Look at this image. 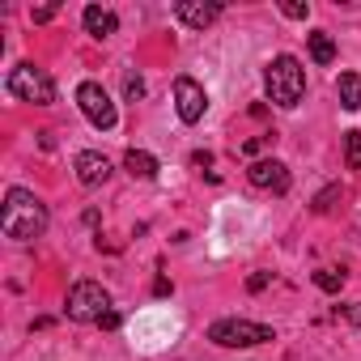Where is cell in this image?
Listing matches in <instances>:
<instances>
[{
  "label": "cell",
  "mask_w": 361,
  "mask_h": 361,
  "mask_svg": "<svg viewBox=\"0 0 361 361\" xmlns=\"http://www.w3.org/2000/svg\"><path fill=\"white\" fill-rule=\"evenodd\" d=\"M0 230H5L9 238H18V243L39 238L47 230V204L35 192H26V188H9L5 213H0Z\"/></svg>",
  "instance_id": "6da1fadb"
},
{
  "label": "cell",
  "mask_w": 361,
  "mask_h": 361,
  "mask_svg": "<svg viewBox=\"0 0 361 361\" xmlns=\"http://www.w3.org/2000/svg\"><path fill=\"white\" fill-rule=\"evenodd\" d=\"M264 85H268V98L285 111H293L306 94V68L293 60V56H276L264 73Z\"/></svg>",
  "instance_id": "7a4b0ae2"
},
{
  "label": "cell",
  "mask_w": 361,
  "mask_h": 361,
  "mask_svg": "<svg viewBox=\"0 0 361 361\" xmlns=\"http://www.w3.org/2000/svg\"><path fill=\"white\" fill-rule=\"evenodd\" d=\"M209 340L221 344V348H255V344L276 340V331L264 327V323H251V319H221V323L209 327Z\"/></svg>",
  "instance_id": "3957f363"
},
{
  "label": "cell",
  "mask_w": 361,
  "mask_h": 361,
  "mask_svg": "<svg viewBox=\"0 0 361 361\" xmlns=\"http://www.w3.org/2000/svg\"><path fill=\"white\" fill-rule=\"evenodd\" d=\"M64 310H68L73 323H98V319L111 310V293H106L98 281H77V285L68 289Z\"/></svg>",
  "instance_id": "277c9868"
},
{
  "label": "cell",
  "mask_w": 361,
  "mask_h": 361,
  "mask_svg": "<svg viewBox=\"0 0 361 361\" xmlns=\"http://www.w3.org/2000/svg\"><path fill=\"white\" fill-rule=\"evenodd\" d=\"M9 94L22 98V102H35V106H51L56 102V81L35 64H18L9 73Z\"/></svg>",
  "instance_id": "5b68a950"
},
{
  "label": "cell",
  "mask_w": 361,
  "mask_h": 361,
  "mask_svg": "<svg viewBox=\"0 0 361 361\" xmlns=\"http://www.w3.org/2000/svg\"><path fill=\"white\" fill-rule=\"evenodd\" d=\"M77 106H81V115H85L94 128H102V132H111V128H115V119H119V111H115L111 94H106L98 81H81V85H77Z\"/></svg>",
  "instance_id": "8992f818"
},
{
  "label": "cell",
  "mask_w": 361,
  "mask_h": 361,
  "mask_svg": "<svg viewBox=\"0 0 361 361\" xmlns=\"http://www.w3.org/2000/svg\"><path fill=\"white\" fill-rule=\"evenodd\" d=\"M174 111H178V119H183V123H200L204 111H209L204 85L192 81V77H178V81H174Z\"/></svg>",
  "instance_id": "52a82bcc"
},
{
  "label": "cell",
  "mask_w": 361,
  "mask_h": 361,
  "mask_svg": "<svg viewBox=\"0 0 361 361\" xmlns=\"http://www.w3.org/2000/svg\"><path fill=\"white\" fill-rule=\"evenodd\" d=\"M247 178H251L259 192H289V170H285V161H276V157H259V161H251Z\"/></svg>",
  "instance_id": "ba28073f"
},
{
  "label": "cell",
  "mask_w": 361,
  "mask_h": 361,
  "mask_svg": "<svg viewBox=\"0 0 361 361\" xmlns=\"http://www.w3.org/2000/svg\"><path fill=\"white\" fill-rule=\"evenodd\" d=\"M174 13H178V22H183V26H192V30H204V26H213V22H217L221 5H204V0H178V5H174Z\"/></svg>",
  "instance_id": "9c48e42d"
},
{
  "label": "cell",
  "mask_w": 361,
  "mask_h": 361,
  "mask_svg": "<svg viewBox=\"0 0 361 361\" xmlns=\"http://www.w3.org/2000/svg\"><path fill=\"white\" fill-rule=\"evenodd\" d=\"M77 178H81L85 188H98V183H106V178H111V161L102 153L85 149V153H77Z\"/></svg>",
  "instance_id": "30bf717a"
},
{
  "label": "cell",
  "mask_w": 361,
  "mask_h": 361,
  "mask_svg": "<svg viewBox=\"0 0 361 361\" xmlns=\"http://www.w3.org/2000/svg\"><path fill=\"white\" fill-rule=\"evenodd\" d=\"M81 22H85V35H94V39H111L119 30V18L111 9H102V5H85Z\"/></svg>",
  "instance_id": "8fae6325"
},
{
  "label": "cell",
  "mask_w": 361,
  "mask_h": 361,
  "mask_svg": "<svg viewBox=\"0 0 361 361\" xmlns=\"http://www.w3.org/2000/svg\"><path fill=\"white\" fill-rule=\"evenodd\" d=\"M123 170H128L132 178H153V174H157V157L145 153V149H128V153H123Z\"/></svg>",
  "instance_id": "7c38bea8"
},
{
  "label": "cell",
  "mask_w": 361,
  "mask_h": 361,
  "mask_svg": "<svg viewBox=\"0 0 361 361\" xmlns=\"http://www.w3.org/2000/svg\"><path fill=\"white\" fill-rule=\"evenodd\" d=\"M340 106L344 111H361V77L357 73H340Z\"/></svg>",
  "instance_id": "4fadbf2b"
},
{
  "label": "cell",
  "mask_w": 361,
  "mask_h": 361,
  "mask_svg": "<svg viewBox=\"0 0 361 361\" xmlns=\"http://www.w3.org/2000/svg\"><path fill=\"white\" fill-rule=\"evenodd\" d=\"M310 60H314V64H331V60H336V43H331L327 30H314V35H310Z\"/></svg>",
  "instance_id": "5bb4252c"
},
{
  "label": "cell",
  "mask_w": 361,
  "mask_h": 361,
  "mask_svg": "<svg viewBox=\"0 0 361 361\" xmlns=\"http://www.w3.org/2000/svg\"><path fill=\"white\" fill-rule=\"evenodd\" d=\"M314 285H319L323 293H340V285H344V272H340V268H319V272H314Z\"/></svg>",
  "instance_id": "9a60e30c"
},
{
  "label": "cell",
  "mask_w": 361,
  "mask_h": 361,
  "mask_svg": "<svg viewBox=\"0 0 361 361\" xmlns=\"http://www.w3.org/2000/svg\"><path fill=\"white\" fill-rule=\"evenodd\" d=\"M344 161H348V170H361V132L344 136Z\"/></svg>",
  "instance_id": "2e32d148"
},
{
  "label": "cell",
  "mask_w": 361,
  "mask_h": 361,
  "mask_svg": "<svg viewBox=\"0 0 361 361\" xmlns=\"http://www.w3.org/2000/svg\"><path fill=\"white\" fill-rule=\"evenodd\" d=\"M268 285H272V272H255V276H247V289H251V293H264Z\"/></svg>",
  "instance_id": "e0dca14e"
},
{
  "label": "cell",
  "mask_w": 361,
  "mask_h": 361,
  "mask_svg": "<svg viewBox=\"0 0 361 361\" xmlns=\"http://www.w3.org/2000/svg\"><path fill=\"white\" fill-rule=\"evenodd\" d=\"M281 13H285V18H293V22H302V18L310 13V5H298V0H289V5H281Z\"/></svg>",
  "instance_id": "ac0fdd59"
},
{
  "label": "cell",
  "mask_w": 361,
  "mask_h": 361,
  "mask_svg": "<svg viewBox=\"0 0 361 361\" xmlns=\"http://www.w3.org/2000/svg\"><path fill=\"white\" fill-rule=\"evenodd\" d=\"M348 319V323H361V302H348V306H336V319Z\"/></svg>",
  "instance_id": "d6986e66"
},
{
  "label": "cell",
  "mask_w": 361,
  "mask_h": 361,
  "mask_svg": "<svg viewBox=\"0 0 361 361\" xmlns=\"http://www.w3.org/2000/svg\"><path fill=\"white\" fill-rule=\"evenodd\" d=\"M123 94H128L132 102H136V98H145V81H140V77H128V85H123Z\"/></svg>",
  "instance_id": "ffe728a7"
},
{
  "label": "cell",
  "mask_w": 361,
  "mask_h": 361,
  "mask_svg": "<svg viewBox=\"0 0 361 361\" xmlns=\"http://www.w3.org/2000/svg\"><path fill=\"white\" fill-rule=\"evenodd\" d=\"M336 196H340V188H327V192H323V196H319V200H314V213H327V209H331V200H336Z\"/></svg>",
  "instance_id": "44dd1931"
},
{
  "label": "cell",
  "mask_w": 361,
  "mask_h": 361,
  "mask_svg": "<svg viewBox=\"0 0 361 361\" xmlns=\"http://www.w3.org/2000/svg\"><path fill=\"white\" fill-rule=\"evenodd\" d=\"M119 323H123V319H119V310H115V306H111V310H106V314L98 319V327H106V331H115Z\"/></svg>",
  "instance_id": "7402d4cb"
},
{
  "label": "cell",
  "mask_w": 361,
  "mask_h": 361,
  "mask_svg": "<svg viewBox=\"0 0 361 361\" xmlns=\"http://www.w3.org/2000/svg\"><path fill=\"white\" fill-rule=\"evenodd\" d=\"M30 18H35V22H51V18H56V5H43V9H35Z\"/></svg>",
  "instance_id": "603a6c76"
}]
</instances>
